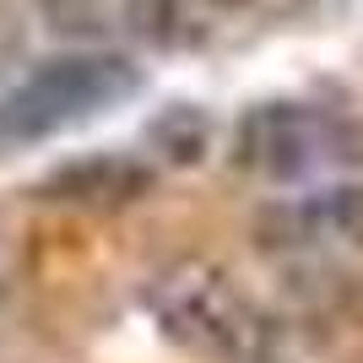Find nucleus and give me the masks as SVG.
Returning <instances> with one entry per match:
<instances>
[{
  "mask_svg": "<svg viewBox=\"0 0 363 363\" xmlns=\"http://www.w3.org/2000/svg\"><path fill=\"white\" fill-rule=\"evenodd\" d=\"M136 87V71L120 55H65L0 92V141H38Z\"/></svg>",
  "mask_w": 363,
  "mask_h": 363,
  "instance_id": "nucleus-1",
  "label": "nucleus"
},
{
  "mask_svg": "<svg viewBox=\"0 0 363 363\" xmlns=\"http://www.w3.org/2000/svg\"><path fill=\"white\" fill-rule=\"evenodd\" d=\"M157 315L179 342H196L206 352H239L255 336V320L244 298L212 272H179L157 288Z\"/></svg>",
  "mask_w": 363,
  "mask_h": 363,
  "instance_id": "nucleus-2",
  "label": "nucleus"
}]
</instances>
